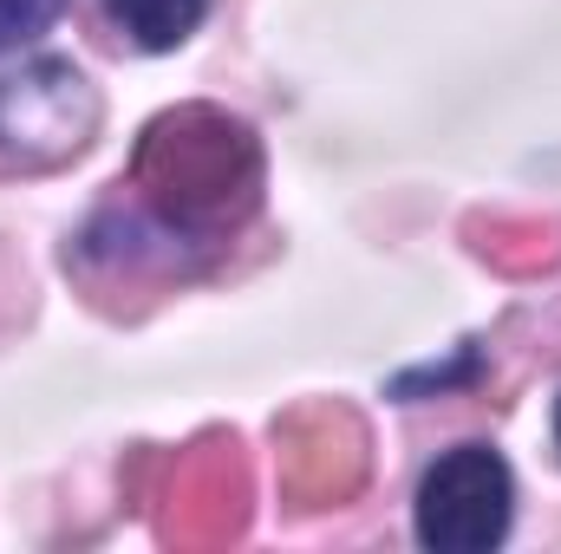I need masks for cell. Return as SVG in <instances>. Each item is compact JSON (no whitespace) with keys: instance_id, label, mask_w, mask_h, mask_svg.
Returning a JSON list of instances; mask_svg holds the SVG:
<instances>
[{"instance_id":"obj_1","label":"cell","mask_w":561,"mask_h":554,"mask_svg":"<svg viewBox=\"0 0 561 554\" xmlns=\"http://www.w3.org/2000/svg\"><path fill=\"white\" fill-rule=\"evenodd\" d=\"M516 483L490 443H457L419 483V542L437 554H490L510 535Z\"/></svg>"},{"instance_id":"obj_2","label":"cell","mask_w":561,"mask_h":554,"mask_svg":"<svg viewBox=\"0 0 561 554\" xmlns=\"http://www.w3.org/2000/svg\"><path fill=\"white\" fill-rule=\"evenodd\" d=\"M99 125L92 85L66 59H33L26 72L0 79V150L26 163H59Z\"/></svg>"},{"instance_id":"obj_3","label":"cell","mask_w":561,"mask_h":554,"mask_svg":"<svg viewBox=\"0 0 561 554\" xmlns=\"http://www.w3.org/2000/svg\"><path fill=\"white\" fill-rule=\"evenodd\" d=\"M105 7H112V20L138 39L144 53L183 46L203 26V13H209V0H105Z\"/></svg>"},{"instance_id":"obj_4","label":"cell","mask_w":561,"mask_h":554,"mask_svg":"<svg viewBox=\"0 0 561 554\" xmlns=\"http://www.w3.org/2000/svg\"><path fill=\"white\" fill-rule=\"evenodd\" d=\"M59 7L66 0H0V53L20 46V39H33V33H46L59 20Z\"/></svg>"},{"instance_id":"obj_5","label":"cell","mask_w":561,"mask_h":554,"mask_svg":"<svg viewBox=\"0 0 561 554\" xmlns=\"http://www.w3.org/2000/svg\"><path fill=\"white\" fill-rule=\"evenodd\" d=\"M556 443H561V405H556Z\"/></svg>"}]
</instances>
